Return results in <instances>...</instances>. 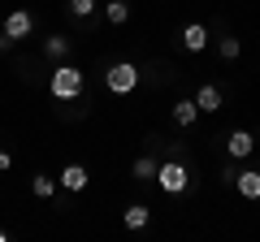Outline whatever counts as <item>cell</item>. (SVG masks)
Here are the masks:
<instances>
[{"label": "cell", "instance_id": "6da1fadb", "mask_svg": "<svg viewBox=\"0 0 260 242\" xmlns=\"http://www.w3.org/2000/svg\"><path fill=\"white\" fill-rule=\"evenodd\" d=\"M83 87H87V78H83V69H78V65H56L52 78H48L52 100H78V95H83Z\"/></svg>", "mask_w": 260, "mask_h": 242}, {"label": "cell", "instance_id": "7a4b0ae2", "mask_svg": "<svg viewBox=\"0 0 260 242\" xmlns=\"http://www.w3.org/2000/svg\"><path fill=\"white\" fill-rule=\"evenodd\" d=\"M165 195H182L186 186H191V173H186L182 160H165V165H156V177H152Z\"/></svg>", "mask_w": 260, "mask_h": 242}, {"label": "cell", "instance_id": "3957f363", "mask_svg": "<svg viewBox=\"0 0 260 242\" xmlns=\"http://www.w3.org/2000/svg\"><path fill=\"white\" fill-rule=\"evenodd\" d=\"M104 87H109L113 95H130L135 87H139V69L130 65V61H113L109 74H104Z\"/></svg>", "mask_w": 260, "mask_h": 242}, {"label": "cell", "instance_id": "277c9868", "mask_svg": "<svg viewBox=\"0 0 260 242\" xmlns=\"http://www.w3.org/2000/svg\"><path fill=\"white\" fill-rule=\"evenodd\" d=\"M30 30H35V18H30L26 9H9V18H5L0 35H9L13 44H18V39H30Z\"/></svg>", "mask_w": 260, "mask_h": 242}, {"label": "cell", "instance_id": "5b68a950", "mask_svg": "<svg viewBox=\"0 0 260 242\" xmlns=\"http://www.w3.org/2000/svg\"><path fill=\"white\" fill-rule=\"evenodd\" d=\"M225 151H230L234 160H251V151H256V139H251V130H230V139H225Z\"/></svg>", "mask_w": 260, "mask_h": 242}, {"label": "cell", "instance_id": "8992f818", "mask_svg": "<svg viewBox=\"0 0 260 242\" xmlns=\"http://www.w3.org/2000/svg\"><path fill=\"white\" fill-rule=\"evenodd\" d=\"M230 186L239 190L243 199H251V204H256V199H260V169H243V173H234Z\"/></svg>", "mask_w": 260, "mask_h": 242}, {"label": "cell", "instance_id": "52a82bcc", "mask_svg": "<svg viewBox=\"0 0 260 242\" xmlns=\"http://www.w3.org/2000/svg\"><path fill=\"white\" fill-rule=\"evenodd\" d=\"M87 182H91V173L83 165H65L61 177H56V186H65V190H87Z\"/></svg>", "mask_w": 260, "mask_h": 242}, {"label": "cell", "instance_id": "ba28073f", "mask_svg": "<svg viewBox=\"0 0 260 242\" xmlns=\"http://www.w3.org/2000/svg\"><path fill=\"white\" fill-rule=\"evenodd\" d=\"M221 91H217V83H204L200 91H195V108L200 112H221Z\"/></svg>", "mask_w": 260, "mask_h": 242}, {"label": "cell", "instance_id": "9c48e42d", "mask_svg": "<svg viewBox=\"0 0 260 242\" xmlns=\"http://www.w3.org/2000/svg\"><path fill=\"white\" fill-rule=\"evenodd\" d=\"M182 48H186V52H204V48H208V26H200V22L182 26Z\"/></svg>", "mask_w": 260, "mask_h": 242}, {"label": "cell", "instance_id": "30bf717a", "mask_svg": "<svg viewBox=\"0 0 260 242\" xmlns=\"http://www.w3.org/2000/svg\"><path fill=\"white\" fill-rule=\"evenodd\" d=\"M121 221H126V229H148L152 208H148V204H130L126 212H121Z\"/></svg>", "mask_w": 260, "mask_h": 242}, {"label": "cell", "instance_id": "8fae6325", "mask_svg": "<svg viewBox=\"0 0 260 242\" xmlns=\"http://www.w3.org/2000/svg\"><path fill=\"white\" fill-rule=\"evenodd\" d=\"M195 117H200V108H195V100H178L174 104V126H195Z\"/></svg>", "mask_w": 260, "mask_h": 242}, {"label": "cell", "instance_id": "7c38bea8", "mask_svg": "<svg viewBox=\"0 0 260 242\" xmlns=\"http://www.w3.org/2000/svg\"><path fill=\"white\" fill-rule=\"evenodd\" d=\"M104 18H109V26H126L130 22V5L126 0H109V5H104Z\"/></svg>", "mask_w": 260, "mask_h": 242}, {"label": "cell", "instance_id": "4fadbf2b", "mask_svg": "<svg viewBox=\"0 0 260 242\" xmlns=\"http://www.w3.org/2000/svg\"><path fill=\"white\" fill-rule=\"evenodd\" d=\"M30 195H35V199H52L56 195V177L35 173V177H30Z\"/></svg>", "mask_w": 260, "mask_h": 242}, {"label": "cell", "instance_id": "5bb4252c", "mask_svg": "<svg viewBox=\"0 0 260 242\" xmlns=\"http://www.w3.org/2000/svg\"><path fill=\"white\" fill-rule=\"evenodd\" d=\"M130 173H135V182H152V177H156V160H152V156H139L135 165H130Z\"/></svg>", "mask_w": 260, "mask_h": 242}, {"label": "cell", "instance_id": "9a60e30c", "mask_svg": "<svg viewBox=\"0 0 260 242\" xmlns=\"http://www.w3.org/2000/svg\"><path fill=\"white\" fill-rule=\"evenodd\" d=\"M44 52L52 56V61H65V56H70V39H65V35H52V39L44 44Z\"/></svg>", "mask_w": 260, "mask_h": 242}, {"label": "cell", "instance_id": "2e32d148", "mask_svg": "<svg viewBox=\"0 0 260 242\" xmlns=\"http://www.w3.org/2000/svg\"><path fill=\"white\" fill-rule=\"evenodd\" d=\"M217 52H221L225 61H239V52H243V44H239V39H234V35H225L221 44H217Z\"/></svg>", "mask_w": 260, "mask_h": 242}, {"label": "cell", "instance_id": "e0dca14e", "mask_svg": "<svg viewBox=\"0 0 260 242\" xmlns=\"http://www.w3.org/2000/svg\"><path fill=\"white\" fill-rule=\"evenodd\" d=\"M91 9H95V0H70V13L74 18H91Z\"/></svg>", "mask_w": 260, "mask_h": 242}, {"label": "cell", "instance_id": "ac0fdd59", "mask_svg": "<svg viewBox=\"0 0 260 242\" xmlns=\"http://www.w3.org/2000/svg\"><path fill=\"white\" fill-rule=\"evenodd\" d=\"M5 169H13V156H9L5 147H0V173H5Z\"/></svg>", "mask_w": 260, "mask_h": 242}, {"label": "cell", "instance_id": "d6986e66", "mask_svg": "<svg viewBox=\"0 0 260 242\" xmlns=\"http://www.w3.org/2000/svg\"><path fill=\"white\" fill-rule=\"evenodd\" d=\"M5 238H9V233H5V229H0V242H5Z\"/></svg>", "mask_w": 260, "mask_h": 242}]
</instances>
